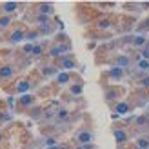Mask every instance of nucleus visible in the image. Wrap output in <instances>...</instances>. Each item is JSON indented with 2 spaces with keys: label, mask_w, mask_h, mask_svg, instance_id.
<instances>
[{
  "label": "nucleus",
  "mask_w": 149,
  "mask_h": 149,
  "mask_svg": "<svg viewBox=\"0 0 149 149\" xmlns=\"http://www.w3.org/2000/svg\"><path fill=\"white\" fill-rule=\"evenodd\" d=\"M113 111L116 113V116H125V115H131L133 111H135V107H133V104L127 98H124L122 102H118L116 106L113 107Z\"/></svg>",
  "instance_id": "11"
},
{
  "label": "nucleus",
  "mask_w": 149,
  "mask_h": 149,
  "mask_svg": "<svg viewBox=\"0 0 149 149\" xmlns=\"http://www.w3.org/2000/svg\"><path fill=\"white\" fill-rule=\"evenodd\" d=\"M33 11L38 13V15H46V17H53L55 6L51 2H36V4H33Z\"/></svg>",
  "instance_id": "12"
},
{
  "label": "nucleus",
  "mask_w": 149,
  "mask_h": 149,
  "mask_svg": "<svg viewBox=\"0 0 149 149\" xmlns=\"http://www.w3.org/2000/svg\"><path fill=\"white\" fill-rule=\"evenodd\" d=\"M36 38H40V33H38V29L36 27H31V29H27V33H26V40H29L31 44H35Z\"/></svg>",
  "instance_id": "25"
},
{
  "label": "nucleus",
  "mask_w": 149,
  "mask_h": 149,
  "mask_svg": "<svg viewBox=\"0 0 149 149\" xmlns=\"http://www.w3.org/2000/svg\"><path fill=\"white\" fill-rule=\"evenodd\" d=\"M73 78L78 80V77H74L71 71H60V73H58V77H56V86H71L73 84V82H71Z\"/></svg>",
  "instance_id": "15"
},
{
  "label": "nucleus",
  "mask_w": 149,
  "mask_h": 149,
  "mask_svg": "<svg viewBox=\"0 0 149 149\" xmlns=\"http://www.w3.org/2000/svg\"><path fill=\"white\" fill-rule=\"evenodd\" d=\"M31 149H36V147H31Z\"/></svg>",
  "instance_id": "35"
},
{
  "label": "nucleus",
  "mask_w": 149,
  "mask_h": 149,
  "mask_svg": "<svg viewBox=\"0 0 149 149\" xmlns=\"http://www.w3.org/2000/svg\"><path fill=\"white\" fill-rule=\"evenodd\" d=\"M135 146L140 147V149H149V138L146 135H140L135 138Z\"/></svg>",
  "instance_id": "24"
},
{
  "label": "nucleus",
  "mask_w": 149,
  "mask_h": 149,
  "mask_svg": "<svg viewBox=\"0 0 149 149\" xmlns=\"http://www.w3.org/2000/svg\"><path fill=\"white\" fill-rule=\"evenodd\" d=\"M13 24V17L11 15H0V31H7Z\"/></svg>",
  "instance_id": "22"
},
{
  "label": "nucleus",
  "mask_w": 149,
  "mask_h": 149,
  "mask_svg": "<svg viewBox=\"0 0 149 149\" xmlns=\"http://www.w3.org/2000/svg\"><path fill=\"white\" fill-rule=\"evenodd\" d=\"M26 33H27V27L24 26H17V27H13L11 31H7L6 36H2L0 38V44H9V46H15V44H20L22 40H26Z\"/></svg>",
  "instance_id": "4"
},
{
  "label": "nucleus",
  "mask_w": 149,
  "mask_h": 149,
  "mask_svg": "<svg viewBox=\"0 0 149 149\" xmlns=\"http://www.w3.org/2000/svg\"><path fill=\"white\" fill-rule=\"evenodd\" d=\"M104 87V100L106 104L113 109L118 102L124 100L125 96V87L124 86H118V84H109V86H102Z\"/></svg>",
  "instance_id": "1"
},
{
  "label": "nucleus",
  "mask_w": 149,
  "mask_h": 149,
  "mask_svg": "<svg viewBox=\"0 0 149 149\" xmlns=\"http://www.w3.org/2000/svg\"><path fill=\"white\" fill-rule=\"evenodd\" d=\"M17 71H18V68L15 64L2 62L0 64V84H2V82H7V80H13Z\"/></svg>",
  "instance_id": "9"
},
{
  "label": "nucleus",
  "mask_w": 149,
  "mask_h": 149,
  "mask_svg": "<svg viewBox=\"0 0 149 149\" xmlns=\"http://www.w3.org/2000/svg\"><path fill=\"white\" fill-rule=\"evenodd\" d=\"M127 69H120V68H109L106 71H102V77H100V82H102V86L106 84H116V82H122L125 77H127Z\"/></svg>",
  "instance_id": "2"
},
{
  "label": "nucleus",
  "mask_w": 149,
  "mask_h": 149,
  "mask_svg": "<svg viewBox=\"0 0 149 149\" xmlns=\"http://www.w3.org/2000/svg\"><path fill=\"white\" fill-rule=\"evenodd\" d=\"M149 42L147 38V35H136V33H133V42H131V49H135V51H140L146 44Z\"/></svg>",
  "instance_id": "16"
},
{
  "label": "nucleus",
  "mask_w": 149,
  "mask_h": 149,
  "mask_svg": "<svg viewBox=\"0 0 149 149\" xmlns=\"http://www.w3.org/2000/svg\"><path fill=\"white\" fill-rule=\"evenodd\" d=\"M125 98H127V100L133 104V107H135V109L149 106V91H147V89H142V87L131 89L129 96H125Z\"/></svg>",
  "instance_id": "3"
},
{
  "label": "nucleus",
  "mask_w": 149,
  "mask_h": 149,
  "mask_svg": "<svg viewBox=\"0 0 149 149\" xmlns=\"http://www.w3.org/2000/svg\"><path fill=\"white\" fill-rule=\"evenodd\" d=\"M6 138V135H4V131H0V144H2V140Z\"/></svg>",
  "instance_id": "32"
},
{
  "label": "nucleus",
  "mask_w": 149,
  "mask_h": 149,
  "mask_svg": "<svg viewBox=\"0 0 149 149\" xmlns=\"http://www.w3.org/2000/svg\"><path fill=\"white\" fill-rule=\"evenodd\" d=\"M136 87H142V89H147V91H149V74H146L142 80L136 82Z\"/></svg>",
  "instance_id": "28"
},
{
  "label": "nucleus",
  "mask_w": 149,
  "mask_h": 149,
  "mask_svg": "<svg viewBox=\"0 0 149 149\" xmlns=\"http://www.w3.org/2000/svg\"><path fill=\"white\" fill-rule=\"evenodd\" d=\"M68 93L73 96H82V93H84V82H73V84L68 87Z\"/></svg>",
  "instance_id": "19"
},
{
  "label": "nucleus",
  "mask_w": 149,
  "mask_h": 149,
  "mask_svg": "<svg viewBox=\"0 0 149 149\" xmlns=\"http://www.w3.org/2000/svg\"><path fill=\"white\" fill-rule=\"evenodd\" d=\"M138 53H140V58H144V60H149V42L138 51Z\"/></svg>",
  "instance_id": "29"
},
{
  "label": "nucleus",
  "mask_w": 149,
  "mask_h": 149,
  "mask_svg": "<svg viewBox=\"0 0 149 149\" xmlns=\"http://www.w3.org/2000/svg\"><path fill=\"white\" fill-rule=\"evenodd\" d=\"M13 120V115L9 113L7 109H0V127H2L4 124H7V122H11Z\"/></svg>",
  "instance_id": "26"
},
{
  "label": "nucleus",
  "mask_w": 149,
  "mask_h": 149,
  "mask_svg": "<svg viewBox=\"0 0 149 149\" xmlns=\"http://www.w3.org/2000/svg\"><path fill=\"white\" fill-rule=\"evenodd\" d=\"M20 7H24V4H18V2H2V4H0V15H11V17H13Z\"/></svg>",
  "instance_id": "14"
},
{
  "label": "nucleus",
  "mask_w": 149,
  "mask_h": 149,
  "mask_svg": "<svg viewBox=\"0 0 149 149\" xmlns=\"http://www.w3.org/2000/svg\"><path fill=\"white\" fill-rule=\"evenodd\" d=\"M38 29V33H40V36H49V35H55V24L53 22H49V24H46V26H40V27H36Z\"/></svg>",
  "instance_id": "21"
},
{
  "label": "nucleus",
  "mask_w": 149,
  "mask_h": 149,
  "mask_svg": "<svg viewBox=\"0 0 149 149\" xmlns=\"http://www.w3.org/2000/svg\"><path fill=\"white\" fill-rule=\"evenodd\" d=\"M44 111H46V106H42V104H38V106H33L31 109L27 111V116L31 118V120H42V116H44Z\"/></svg>",
  "instance_id": "18"
},
{
  "label": "nucleus",
  "mask_w": 149,
  "mask_h": 149,
  "mask_svg": "<svg viewBox=\"0 0 149 149\" xmlns=\"http://www.w3.org/2000/svg\"><path fill=\"white\" fill-rule=\"evenodd\" d=\"M47 42H35L33 46V53H31V58H42L44 55H47Z\"/></svg>",
  "instance_id": "17"
},
{
  "label": "nucleus",
  "mask_w": 149,
  "mask_h": 149,
  "mask_svg": "<svg viewBox=\"0 0 149 149\" xmlns=\"http://www.w3.org/2000/svg\"><path fill=\"white\" fill-rule=\"evenodd\" d=\"M135 33H136V35H147V33H149V17H146V18H142V20H138Z\"/></svg>",
  "instance_id": "20"
},
{
  "label": "nucleus",
  "mask_w": 149,
  "mask_h": 149,
  "mask_svg": "<svg viewBox=\"0 0 149 149\" xmlns=\"http://www.w3.org/2000/svg\"><path fill=\"white\" fill-rule=\"evenodd\" d=\"M95 142V131L87 125H82V127L74 133V144L77 146H87Z\"/></svg>",
  "instance_id": "7"
},
{
  "label": "nucleus",
  "mask_w": 149,
  "mask_h": 149,
  "mask_svg": "<svg viewBox=\"0 0 149 149\" xmlns=\"http://www.w3.org/2000/svg\"><path fill=\"white\" fill-rule=\"evenodd\" d=\"M33 106H36V95H31V93L20 95L15 100V111L17 113H27Z\"/></svg>",
  "instance_id": "5"
},
{
  "label": "nucleus",
  "mask_w": 149,
  "mask_h": 149,
  "mask_svg": "<svg viewBox=\"0 0 149 149\" xmlns=\"http://www.w3.org/2000/svg\"><path fill=\"white\" fill-rule=\"evenodd\" d=\"M146 136H147V138H149V133H147V135H146Z\"/></svg>",
  "instance_id": "34"
},
{
  "label": "nucleus",
  "mask_w": 149,
  "mask_h": 149,
  "mask_svg": "<svg viewBox=\"0 0 149 149\" xmlns=\"http://www.w3.org/2000/svg\"><path fill=\"white\" fill-rule=\"evenodd\" d=\"M122 7L127 13H142V7H140V2H124Z\"/></svg>",
  "instance_id": "23"
},
{
  "label": "nucleus",
  "mask_w": 149,
  "mask_h": 149,
  "mask_svg": "<svg viewBox=\"0 0 149 149\" xmlns=\"http://www.w3.org/2000/svg\"><path fill=\"white\" fill-rule=\"evenodd\" d=\"M116 149H140L135 146V142H129V144H125V146H116Z\"/></svg>",
  "instance_id": "30"
},
{
  "label": "nucleus",
  "mask_w": 149,
  "mask_h": 149,
  "mask_svg": "<svg viewBox=\"0 0 149 149\" xmlns=\"http://www.w3.org/2000/svg\"><path fill=\"white\" fill-rule=\"evenodd\" d=\"M113 136L116 140V146H125L131 140V131L124 127H113Z\"/></svg>",
  "instance_id": "10"
},
{
  "label": "nucleus",
  "mask_w": 149,
  "mask_h": 149,
  "mask_svg": "<svg viewBox=\"0 0 149 149\" xmlns=\"http://www.w3.org/2000/svg\"><path fill=\"white\" fill-rule=\"evenodd\" d=\"M38 73H40V77L42 78H51V77H58V68L55 64H44L38 68Z\"/></svg>",
  "instance_id": "13"
},
{
  "label": "nucleus",
  "mask_w": 149,
  "mask_h": 149,
  "mask_svg": "<svg viewBox=\"0 0 149 149\" xmlns=\"http://www.w3.org/2000/svg\"><path fill=\"white\" fill-rule=\"evenodd\" d=\"M53 64L58 68V71H71V69H74V68H78L77 56H74L73 53L64 55V56H60V58H56V60H53Z\"/></svg>",
  "instance_id": "8"
},
{
  "label": "nucleus",
  "mask_w": 149,
  "mask_h": 149,
  "mask_svg": "<svg viewBox=\"0 0 149 149\" xmlns=\"http://www.w3.org/2000/svg\"><path fill=\"white\" fill-rule=\"evenodd\" d=\"M135 68H136L138 71H142V73L149 74V60H144V58H140V60L135 64Z\"/></svg>",
  "instance_id": "27"
},
{
  "label": "nucleus",
  "mask_w": 149,
  "mask_h": 149,
  "mask_svg": "<svg viewBox=\"0 0 149 149\" xmlns=\"http://www.w3.org/2000/svg\"><path fill=\"white\" fill-rule=\"evenodd\" d=\"M140 7H142V11H147L149 9V2H140Z\"/></svg>",
  "instance_id": "31"
},
{
  "label": "nucleus",
  "mask_w": 149,
  "mask_h": 149,
  "mask_svg": "<svg viewBox=\"0 0 149 149\" xmlns=\"http://www.w3.org/2000/svg\"><path fill=\"white\" fill-rule=\"evenodd\" d=\"M136 24H138V18L135 15H125V17H118V31L122 35H131V31L136 29Z\"/></svg>",
  "instance_id": "6"
},
{
  "label": "nucleus",
  "mask_w": 149,
  "mask_h": 149,
  "mask_svg": "<svg viewBox=\"0 0 149 149\" xmlns=\"http://www.w3.org/2000/svg\"><path fill=\"white\" fill-rule=\"evenodd\" d=\"M73 149H84V146H74Z\"/></svg>",
  "instance_id": "33"
}]
</instances>
